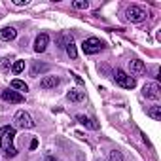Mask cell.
Returning <instances> with one entry per match:
<instances>
[{
  "label": "cell",
  "mask_w": 161,
  "mask_h": 161,
  "mask_svg": "<svg viewBox=\"0 0 161 161\" xmlns=\"http://www.w3.org/2000/svg\"><path fill=\"white\" fill-rule=\"evenodd\" d=\"M0 99H2L4 103H10V104H21L25 101V97L14 89H4L2 93H0Z\"/></svg>",
  "instance_id": "7"
},
{
  "label": "cell",
  "mask_w": 161,
  "mask_h": 161,
  "mask_svg": "<svg viewBox=\"0 0 161 161\" xmlns=\"http://www.w3.org/2000/svg\"><path fill=\"white\" fill-rule=\"evenodd\" d=\"M14 138H15V129L10 125H4L0 129V146H2V155L6 159H12L17 155V150L14 148Z\"/></svg>",
  "instance_id": "1"
},
{
  "label": "cell",
  "mask_w": 161,
  "mask_h": 161,
  "mask_svg": "<svg viewBox=\"0 0 161 161\" xmlns=\"http://www.w3.org/2000/svg\"><path fill=\"white\" fill-rule=\"evenodd\" d=\"M66 99H68L70 103H82V101L86 99V93H84V91H78V89H70V91L66 93Z\"/></svg>",
  "instance_id": "12"
},
{
  "label": "cell",
  "mask_w": 161,
  "mask_h": 161,
  "mask_svg": "<svg viewBox=\"0 0 161 161\" xmlns=\"http://www.w3.org/2000/svg\"><path fill=\"white\" fill-rule=\"evenodd\" d=\"M14 121H15V125H17L19 129H32V127L36 125V123H34V119L31 118V114H29V112H25V110H19V112L15 114Z\"/></svg>",
  "instance_id": "5"
},
{
  "label": "cell",
  "mask_w": 161,
  "mask_h": 161,
  "mask_svg": "<svg viewBox=\"0 0 161 161\" xmlns=\"http://www.w3.org/2000/svg\"><path fill=\"white\" fill-rule=\"evenodd\" d=\"M108 159H110V161H125V157H123V153H121L119 150H112V152L108 153Z\"/></svg>",
  "instance_id": "18"
},
{
  "label": "cell",
  "mask_w": 161,
  "mask_h": 161,
  "mask_svg": "<svg viewBox=\"0 0 161 161\" xmlns=\"http://www.w3.org/2000/svg\"><path fill=\"white\" fill-rule=\"evenodd\" d=\"M25 70V61H15L14 64H12V72L14 74H21Z\"/></svg>",
  "instance_id": "19"
},
{
  "label": "cell",
  "mask_w": 161,
  "mask_h": 161,
  "mask_svg": "<svg viewBox=\"0 0 161 161\" xmlns=\"http://www.w3.org/2000/svg\"><path fill=\"white\" fill-rule=\"evenodd\" d=\"M17 38V31L14 27H4L2 31H0V40H4V42H12Z\"/></svg>",
  "instance_id": "11"
},
{
  "label": "cell",
  "mask_w": 161,
  "mask_h": 161,
  "mask_svg": "<svg viewBox=\"0 0 161 161\" xmlns=\"http://www.w3.org/2000/svg\"><path fill=\"white\" fill-rule=\"evenodd\" d=\"M103 47H104V42H101V40L95 38V36L84 40V44H82V49H84L86 55H95V53H99Z\"/></svg>",
  "instance_id": "3"
},
{
  "label": "cell",
  "mask_w": 161,
  "mask_h": 161,
  "mask_svg": "<svg viewBox=\"0 0 161 161\" xmlns=\"http://www.w3.org/2000/svg\"><path fill=\"white\" fill-rule=\"evenodd\" d=\"M148 116L153 118L155 121H159V119H161V106H152V108H148Z\"/></svg>",
  "instance_id": "17"
},
{
  "label": "cell",
  "mask_w": 161,
  "mask_h": 161,
  "mask_svg": "<svg viewBox=\"0 0 161 161\" xmlns=\"http://www.w3.org/2000/svg\"><path fill=\"white\" fill-rule=\"evenodd\" d=\"M46 161H61V159L55 157V155H46Z\"/></svg>",
  "instance_id": "23"
},
{
  "label": "cell",
  "mask_w": 161,
  "mask_h": 161,
  "mask_svg": "<svg viewBox=\"0 0 161 161\" xmlns=\"http://www.w3.org/2000/svg\"><path fill=\"white\" fill-rule=\"evenodd\" d=\"M12 89H17V93L19 91H29V86L23 80H12Z\"/></svg>",
  "instance_id": "16"
},
{
  "label": "cell",
  "mask_w": 161,
  "mask_h": 161,
  "mask_svg": "<svg viewBox=\"0 0 161 161\" xmlns=\"http://www.w3.org/2000/svg\"><path fill=\"white\" fill-rule=\"evenodd\" d=\"M47 70H49V64L34 61V63H32V66H31V76H32V78H38L40 74H44V72H47Z\"/></svg>",
  "instance_id": "10"
},
{
  "label": "cell",
  "mask_w": 161,
  "mask_h": 161,
  "mask_svg": "<svg viewBox=\"0 0 161 161\" xmlns=\"http://www.w3.org/2000/svg\"><path fill=\"white\" fill-rule=\"evenodd\" d=\"M29 148H31V150H36V148H38V138H32V140H31V146H29Z\"/></svg>",
  "instance_id": "22"
},
{
  "label": "cell",
  "mask_w": 161,
  "mask_h": 161,
  "mask_svg": "<svg viewBox=\"0 0 161 161\" xmlns=\"http://www.w3.org/2000/svg\"><path fill=\"white\" fill-rule=\"evenodd\" d=\"M59 84H61V80L57 76H44L40 80V87L42 89H55Z\"/></svg>",
  "instance_id": "9"
},
{
  "label": "cell",
  "mask_w": 161,
  "mask_h": 161,
  "mask_svg": "<svg viewBox=\"0 0 161 161\" xmlns=\"http://www.w3.org/2000/svg\"><path fill=\"white\" fill-rule=\"evenodd\" d=\"M66 53L70 55V59H76L78 57V49H76V44L72 42V38H68V42H66Z\"/></svg>",
  "instance_id": "15"
},
{
  "label": "cell",
  "mask_w": 161,
  "mask_h": 161,
  "mask_svg": "<svg viewBox=\"0 0 161 161\" xmlns=\"http://www.w3.org/2000/svg\"><path fill=\"white\" fill-rule=\"evenodd\" d=\"M47 44H49V36H47L46 32L38 34L36 40H34V51H36V53H44V51L47 49Z\"/></svg>",
  "instance_id": "8"
},
{
  "label": "cell",
  "mask_w": 161,
  "mask_h": 161,
  "mask_svg": "<svg viewBox=\"0 0 161 161\" xmlns=\"http://www.w3.org/2000/svg\"><path fill=\"white\" fill-rule=\"evenodd\" d=\"M146 15H148L146 10L140 8V6H136V4H131V6L125 8V17H127V21H131V23H140V21L146 19Z\"/></svg>",
  "instance_id": "2"
},
{
  "label": "cell",
  "mask_w": 161,
  "mask_h": 161,
  "mask_svg": "<svg viewBox=\"0 0 161 161\" xmlns=\"http://www.w3.org/2000/svg\"><path fill=\"white\" fill-rule=\"evenodd\" d=\"M129 64H131V72H133V74H142V72L146 70V66H144V63H142V61H138V59H135V61H131Z\"/></svg>",
  "instance_id": "14"
},
{
  "label": "cell",
  "mask_w": 161,
  "mask_h": 161,
  "mask_svg": "<svg viewBox=\"0 0 161 161\" xmlns=\"http://www.w3.org/2000/svg\"><path fill=\"white\" fill-rule=\"evenodd\" d=\"M142 95H144L146 99H150V101H157V99L161 97V87H159V84H155V82L146 84V86L142 87Z\"/></svg>",
  "instance_id": "6"
},
{
  "label": "cell",
  "mask_w": 161,
  "mask_h": 161,
  "mask_svg": "<svg viewBox=\"0 0 161 161\" xmlns=\"http://www.w3.org/2000/svg\"><path fill=\"white\" fill-rule=\"evenodd\" d=\"M17 6H27V0H15Z\"/></svg>",
  "instance_id": "24"
},
{
  "label": "cell",
  "mask_w": 161,
  "mask_h": 161,
  "mask_svg": "<svg viewBox=\"0 0 161 161\" xmlns=\"http://www.w3.org/2000/svg\"><path fill=\"white\" fill-rule=\"evenodd\" d=\"M72 6H74L76 10H87V8H89V2H87V0H74Z\"/></svg>",
  "instance_id": "20"
},
{
  "label": "cell",
  "mask_w": 161,
  "mask_h": 161,
  "mask_svg": "<svg viewBox=\"0 0 161 161\" xmlns=\"http://www.w3.org/2000/svg\"><path fill=\"white\" fill-rule=\"evenodd\" d=\"M0 68H2L4 72L10 70V59H8V57H2V59H0Z\"/></svg>",
  "instance_id": "21"
},
{
  "label": "cell",
  "mask_w": 161,
  "mask_h": 161,
  "mask_svg": "<svg viewBox=\"0 0 161 161\" xmlns=\"http://www.w3.org/2000/svg\"><path fill=\"white\" fill-rule=\"evenodd\" d=\"M114 80H116V84H118L119 87H125V89H133V87L136 86V80H135L133 76H129L127 72H123V70H116Z\"/></svg>",
  "instance_id": "4"
},
{
  "label": "cell",
  "mask_w": 161,
  "mask_h": 161,
  "mask_svg": "<svg viewBox=\"0 0 161 161\" xmlns=\"http://www.w3.org/2000/svg\"><path fill=\"white\" fill-rule=\"evenodd\" d=\"M76 119L82 123L84 127H87V129H93V131H97L99 129V123L97 121H93L91 118H87V116H76Z\"/></svg>",
  "instance_id": "13"
}]
</instances>
